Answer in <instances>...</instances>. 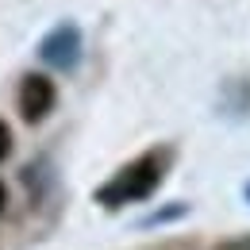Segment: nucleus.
<instances>
[{"mask_svg":"<svg viewBox=\"0 0 250 250\" xmlns=\"http://www.w3.org/2000/svg\"><path fill=\"white\" fill-rule=\"evenodd\" d=\"M0 208H4V185H0Z\"/></svg>","mask_w":250,"mask_h":250,"instance_id":"423d86ee","label":"nucleus"},{"mask_svg":"<svg viewBox=\"0 0 250 250\" xmlns=\"http://www.w3.org/2000/svg\"><path fill=\"white\" fill-rule=\"evenodd\" d=\"M158 177H162L158 162H154V158H143V162H131L127 169H120V173L100 188L96 196H100L104 204H131V200L150 196L154 185H158Z\"/></svg>","mask_w":250,"mask_h":250,"instance_id":"f257e3e1","label":"nucleus"},{"mask_svg":"<svg viewBox=\"0 0 250 250\" xmlns=\"http://www.w3.org/2000/svg\"><path fill=\"white\" fill-rule=\"evenodd\" d=\"M8 150H12V135H8V127L0 124V162L8 158Z\"/></svg>","mask_w":250,"mask_h":250,"instance_id":"20e7f679","label":"nucleus"},{"mask_svg":"<svg viewBox=\"0 0 250 250\" xmlns=\"http://www.w3.org/2000/svg\"><path fill=\"white\" fill-rule=\"evenodd\" d=\"M50 108H54V85H50V77H42V73L23 77V85H20V112H23V120L39 124Z\"/></svg>","mask_w":250,"mask_h":250,"instance_id":"7ed1b4c3","label":"nucleus"},{"mask_svg":"<svg viewBox=\"0 0 250 250\" xmlns=\"http://www.w3.org/2000/svg\"><path fill=\"white\" fill-rule=\"evenodd\" d=\"M219 250H250V239H235V243H223Z\"/></svg>","mask_w":250,"mask_h":250,"instance_id":"39448f33","label":"nucleus"},{"mask_svg":"<svg viewBox=\"0 0 250 250\" xmlns=\"http://www.w3.org/2000/svg\"><path fill=\"white\" fill-rule=\"evenodd\" d=\"M39 58H42L46 65H54V69H69V65H77V58H81V35H77V27H69V23L54 27V31L42 39Z\"/></svg>","mask_w":250,"mask_h":250,"instance_id":"f03ea898","label":"nucleus"}]
</instances>
